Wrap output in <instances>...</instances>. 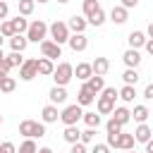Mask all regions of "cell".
I'll use <instances>...</instances> for the list:
<instances>
[{
  "instance_id": "1",
  "label": "cell",
  "mask_w": 153,
  "mask_h": 153,
  "mask_svg": "<svg viewBox=\"0 0 153 153\" xmlns=\"http://www.w3.org/2000/svg\"><path fill=\"white\" fill-rule=\"evenodd\" d=\"M19 134L24 139H41V136H45V124L36 122V120H22L19 122Z\"/></svg>"
},
{
  "instance_id": "2",
  "label": "cell",
  "mask_w": 153,
  "mask_h": 153,
  "mask_svg": "<svg viewBox=\"0 0 153 153\" xmlns=\"http://www.w3.org/2000/svg\"><path fill=\"white\" fill-rule=\"evenodd\" d=\"M53 81H55V86H67L72 79H74V65L72 62H60L55 69H53Z\"/></svg>"
},
{
  "instance_id": "3",
  "label": "cell",
  "mask_w": 153,
  "mask_h": 153,
  "mask_svg": "<svg viewBox=\"0 0 153 153\" xmlns=\"http://www.w3.org/2000/svg\"><path fill=\"white\" fill-rule=\"evenodd\" d=\"M24 36L29 38V43H41L43 38H48V24L43 19H33V22H29V29Z\"/></svg>"
},
{
  "instance_id": "4",
  "label": "cell",
  "mask_w": 153,
  "mask_h": 153,
  "mask_svg": "<svg viewBox=\"0 0 153 153\" xmlns=\"http://www.w3.org/2000/svg\"><path fill=\"white\" fill-rule=\"evenodd\" d=\"M48 33H50V38H53L57 45L67 43V41H69V36H72V31H69L67 22H57V19H55V22L48 26Z\"/></svg>"
},
{
  "instance_id": "5",
  "label": "cell",
  "mask_w": 153,
  "mask_h": 153,
  "mask_svg": "<svg viewBox=\"0 0 153 153\" xmlns=\"http://www.w3.org/2000/svg\"><path fill=\"white\" fill-rule=\"evenodd\" d=\"M81 117H84V108H81L79 103H72V105H67V108L60 112V120H62L65 127H69V124H79Z\"/></svg>"
},
{
  "instance_id": "6",
  "label": "cell",
  "mask_w": 153,
  "mask_h": 153,
  "mask_svg": "<svg viewBox=\"0 0 153 153\" xmlns=\"http://www.w3.org/2000/svg\"><path fill=\"white\" fill-rule=\"evenodd\" d=\"M38 45H41V53H43V57H50V60H57V57H62V45H57L53 38H43Z\"/></svg>"
},
{
  "instance_id": "7",
  "label": "cell",
  "mask_w": 153,
  "mask_h": 153,
  "mask_svg": "<svg viewBox=\"0 0 153 153\" xmlns=\"http://www.w3.org/2000/svg\"><path fill=\"white\" fill-rule=\"evenodd\" d=\"M19 76H22V81H31V79L38 76V69H36V60H33V57H29V60L22 62V67H19Z\"/></svg>"
},
{
  "instance_id": "8",
  "label": "cell",
  "mask_w": 153,
  "mask_h": 153,
  "mask_svg": "<svg viewBox=\"0 0 153 153\" xmlns=\"http://www.w3.org/2000/svg\"><path fill=\"white\" fill-rule=\"evenodd\" d=\"M67 45H69L74 53H84V50L88 48V38H86V33H72L69 41H67Z\"/></svg>"
},
{
  "instance_id": "9",
  "label": "cell",
  "mask_w": 153,
  "mask_h": 153,
  "mask_svg": "<svg viewBox=\"0 0 153 153\" xmlns=\"http://www.w3.org/2000/svg\"><path fill=\"white\" fill-rule=\"evenodd\" d=\"M41 120H43V124H53V122H57V120H60V110H57V105L48 103V105L41 110Z\"/></svg>"
},
{
  "instance_id": "10",
  "label": "cell",
  "mask_w": 153,
  "mask_h": 153,
  "mask_svg": "<svg viewBox=\"0 0 153 153\" xmlns=\"http://www.w3.org/2000/svg\"><path fill=\"white\" fill-rule=\"evenodd\" d=\"M122 62H124L127 67H139V65H141V53H139L136 48H127V50L122 53Z\"/></svg>"
},
{
  "instance_id": "11",
  "label": "cell",
  "mask_w": 153,
  "mask_h": 153,
  "mask_svg": "<svg viewBox=\"0 0 153 153\" xmlns=\"http://www.w3.org/2000/svg\"><path fill=\"white\" fill-rule=\"evenodd\" d=\"M96 100V93L86 86V84H81V88H79V93H76V103L81 105V108H86V105H91Z\"/></svg>"
},
{
  "instance_id": "12",
  "label": "cell",
  "mask_w": 153,
  "mask_h": 153,
  "mask_svg": "<svg viewBox=\"0 0 153 153\" xmlns=\"http://www.w3.org/2000/svg\"><path fill=\"white\" fill-rule=\"evenodd\" d=\"M127 19H129V10H127V7L115 5V7L110 10V22H112V24H124Z\"/></svg>"
},
{
  "instance_id": "13",
  "label": "cell",
  "mask_w": 153,
  "mask_h": 153,
  "mask_svg": "<svg viewBox=\"0 0 153 153\" xmlns=\"http://www.w3.org/2000/svg\"><path fill=\"white\" fill-rule=\"evenodd\" d=\"M96 98H98V100H96V110H98L100 115H110V112L115 110V100H110V98H105L103 93H98Z\"/></svg>"
},
{
  "instance_id": "14",
  "label": "cell",
  "mask_w": 153,
  "mask_h": 153,
  "mask_svg": "<svg viewBox=\"0 0 153 153\" xmlns=\"http://www.w3.org/2000/svg\"><path fill=\"white\" fill-rule=\"evenodd\" d=\"M134 143H136L134 134H124V131H120V136H117V141H115V148H120V151H131Z\"/></svg>"
},
{
  "instance_id": "15",
  "label": "cell",
  "mask_w": 153,
  "mask_h": 153,
  "mask_svg": "<svg viewBox=\"0 0 153 153\" xmlns=\"http://www.w3.org/2000/svg\"><path fill=\"white\" fill-rule=\"evenodd\" d=\"M67 26H69V31L72 33H84L86 31V26H88V22H86V17H69V22H67Z\"/></svg>"
},
{
  "instance_id": "16",
  "label": "cell",
  "mask_w": 153,
  "mask_h": 153,
  "mask_svg": "<svg viewBox=\"0 0 153 153\" xmlns=\"http://www.w3.org/2000/svg\"><path fill=\"white\" fill-rule=\"evenodd\" d=\"M84 84H86V86H88V88H91V91L98 96V93L105 88V76H100V74H91V76H88Z\"/></svg>"
},
{
  "instance_id": "17",
  "label": "cell",
  "mask_w": 153,
  "mask_h": 153,
  "mask_svg": "<svg viewBox=\"0 0 153 153\" xmlns=\"http://www.w3.org/2000/svg\"><path fill=\"white\" fill-rule=\"evenodd\" d=\"M48 98H50L53 105H62V103L67 100V88H65V86H53L50 93H48Z\"/></svg>"
},
{
  "instance_id": "18",
  "label": "cell",
  "mask_w": 153,
  "mask_h": 153,
  "mask_svg": "<svg viewBox=\"0 0 153 153\" xmlns=\"http://www.w3.org/2000/svg\"><path fill=\"white\" fill-rule=\"evenodd\" d=\"M26 45H29V38H26L24 33H14V36L10 38V48H12L14 53H24Z\"/></svg>"
},
{
  "instance_id": "19",
  "label": "cell",
  "mask_w": 153,
  "mask_h": 153,
  "mask_svg": "<svg viewBox=\"0 0 153 153\" xmlns=\"http://www.w3.org/2000/svg\"><path fill=\"white\" fill-rule=\"evenodd\" d=\"M110 115H112V120H115V122H120L122 127H124V124H127V122L131 120V110H129V108H124V105L115 108V110H112Z\"/></svg>"
},
{
  "instance_id": "20",
  "label": "cell",
  "mask_w": 153,
  "mask_h": 153,
  "mask_svg": "<svg viewBox=\"0 0 153 153\" xmlns=\"http://www.w3.org/2000/svg\"><path fill=\"white\" fill-rule=\"evenodd\" d=\"M91 69H93V74L105 76V74H108V69H110V60H108V57H96V60L91 62Z\"/></svg>"
},
{
  "instance_id": "21",
  "label": "cell",
  "mask_w": 153,
  "mask_h": 153,
  "mask_svg": "<svg viewBox=\"0 0 153 153\" xmlns=\"http://www.w3.org/2000/svg\"><path fill=\"white\" fill-rule=\"evenodd\" d=\"M36 69H38V74L50 76V74H53V69H55V65H53V60H50V57H38V60H36Z\"/></svg>"
},
{
  "instance_id": "22",
  "label": "cell",
  "mask_w": 153,
  "mask_h": 153,
  "mask_svg": "<svg viewBox=\"0 0 153 153\" xmlns=\"http://www.w3.org/2000/svg\"><path fill=\"white\" fill-rule=\"evenodd\" d=\"M127 43H129V48H143V43H146V33L143 31H131L129 36H127Z\"/></svg>"
},
{
  "instance_id": "23",
  "label": "cell",
  "mask_w": 153,
  "mask_h": 153,
  "mask_svg": "<svg viewBox=\"0 0 153 153\" xmlns=\"http://www.w3.org/2000/svg\"><path fill=\"white\" fill-rule=\"evenodd\" d=\"M91 74H93V69H91V62H79V65L74 67V76H76L79 81H86Z\"/></svg>"
},
{
  "instance_id": "24",
  "label": "cell",
  "mask_w": 153,
  "mask_h": 153,
  "mask_svg": "<svg viewBox=\"0 0 153 153\" xmlns=\"http://www.w3.org/2000/svg\"><path fill=\"white\" fill-rule=\"evenodd\" d=\"M151 134H153V131H151V127H148L146 122H141V124L134 129V139H136L139 143H146V141L151 139Z\"/></svg>"
},
{
  "instance_id": "25",
  "label": "cell",
  "mask_w": 153,
  "mask_h": 153,
  "mask_svg": "<svg viewBox=\"0 0 153 153\" xmlns=\"http://www.w3.org/2000/svg\"><path fill=\"white\" fill-rule=\"evenodd\" d=\"M84 122H86V127H93V129H98L100 127V122H103V115L96 110V112H84V117H81Z\"/></svg>"
},
{
  "instance_id": "26",
  "label": "cell",
  "mask_w": 153,
  "mask_h": 153,
  "mask_svg": "<svg viewBox=\"0 0 153 153\" xmlns=\"http://www.w3.org/2000/svg\"><path fill=\"white\" fill-rule=\"evenodd\" d=\"M79 136H81V131L76 129V124H69V127H65V131H62V139H65L67 143H76Z\"/></svg>"
},
{
  "instance_id": "27",
  "label": "cell",
  "mask_w": 153,
  "mask_h": 153,
  "mask_svg": "<svg viewBox=\"0 0 153 153\" xmlns=\"http://www.w3.org/2000/svg\"><path fill=\"white\" fill-rule=\"evenodd\" d=\"M10 22H12L14 33H26V29H29V19H26V17L17 14V17H14V19H10Z\"/></svg>"
},
{
  "instance_id": "28",
  "label": "cell",
  "mask_w": 153,
  "mask_h": 153,
  "mask_svg": "<svg viewBox=\"0 0 153 153\" xmlns=\"http://www.w3.org/2000/svg\"><path fill=\"white\" fill-rule=\"evenodd\" d=\"M148 115H151V112H148V108H146V105H134V110H131V120H134V122H139V124H141V122H146V120H148Z\"/></svg>"
},
{
  "instance_id": "29",
  "label": "cell",
  "mask_w": 153,
  "mask_h": 153,
  "mask_svg": "<svg viewBox=\"0 0 153 153\" xmlns=\"http://www.w3.org/2000/svg\"><path fill=\"white\" fill-rule=\"evenodd\" d=\"M105 17H108V14H105V10H103V7H98V10H96V12H93L86 22H88V26H103Z\"/></svg>"
},
{
  "instance_id": "30",
  "label": "cell",
  "mask_w": 153,
  "mask_h": 153,
  "mask_svg": "<svg viewBox=\"0 0 153 153\" xmlns=\"http://www.w3.org/2000/svg\"><path fill=\"white\" fill-rule=\"evenodd\" d=\"M122 81L129 84V86H136V81H139V72H136V67H127V69L122 72Z\"/></svg>"
},
{
  "instance_id": "31",
  "label": "cell",
  "mask_w": 153,
  "mask_h": 153,
  "mask_svg": "<svg viewBox=\"0 0 153 153\" xmlns=\"http://www.w3.org/2000/svg\"><path fill=\"white\" fill-rule=\"evenodd\" d=\"M120 98H122L124 103H131V100L136 98V86H129V84H124V86L120 88Z\"/></svg>"
},
{
  "instance_id": "32",
  "label": "cell",
  "mask_w": 153,
  "mask_h": 153,
  "mask_svg": "<svg viewBox=\"0 0 153 153\" xmlns=\"http://www.w3.org/2000/svg\"><path fill=\"white\" fill-rule=\"evenodd\" d=\"M14 88H17V79L7 74V76H5L2 81H0V91H2V93H12Z\"/></svg>"
},
{
  "instance_id": "33",
  "label": "cell",
  "mask_w": 153,
  "mask_h": 153,
  "mask_svg": "<svg viewBox=\"0 0 153 153\" xmlns=\"http://www.w3.org/2000/svg\"><path fill=\"white\" fill-rule=\"evenodd\" d=\"M33 7H36V0H19V14L22 17L33 14Z\"/></svg>"
},
{
  "instance_id": "34",
  "label": "cell",
  "mask_w": 153,
  "mask_h": 153,
  "mask_svg": "<svg viewBox=\"0 0 153 153\" xmlns=\"http://www.w3.org/2000/svg\"><path fill=\"white\" fill-rule=\"evenodd\" d=\"M81 7H84V17L88 19V17L100 7V2H98V0H84V2H81Z\"/></svg>"
},
{
  "instance_id": "35",
  "label": "cell",
  "mask_w": 153,
  "mask_h": 153,
  "mask_svg": "<svg viewBox=\"0 0 153 153\" xmlns=\"http://www.w3.org/2000/svg\"><path fill=\"white\" fill-rule=\"evenodd\" d=\"M38 151V146H36V141L33 139H24L22 141V146L17 148V153H36Z\"/></svg>"
},
{
  "instance_id": "36",
  "label": "cell",
  "mask_w": 153,
  "mask_h": 153,
  "mask_svg": "<svg viewBox=\"0 0 153 153\" xmlns=\"http://www.w3.org/2000/svg\"><path fill=\"white\" fill-rule=\"evenodd\" d=\"M79 141H81V143H86V146H88V143H93V141H96V129H93V127H88L86 131H81Z\"/></svg>"
},
{
  "instance_id": "37",
  "label": "cell",
  "mask_w": 153,
  "mask_h": 153,
  "mask_svg": "<svg viewBox=\"0 0 153 153\" xmlns=\"http://www.w3.org/2000/svg\"><path fill=\"white\" fill-rule=\"evenodd\" d=\"M0 33H2L5 38H12V36H14V29H12V22H10V19H2V24H0Z\"/></svg>"
},
{
  "instance_id": "38",
  "label": "cell",
  "mask_w": 153,
  "mask_h": 153,
  "mask_svg": "<svg viewBox=\"0 0 153 153\" xmlns=\"http://www.w3.org/2000/svg\"><path fill=\"white\" fill-rule=\"evenodd\" d=\"M105 131H108V134H120V131H122V124H120V122H115V120L110 117V120L105 122Z\"/></svg>"
},
{
  "instance_id": "39",
  "label": "cell",
  "mask_w": 153,
  "mask_h": 153,
  "mask_svg": "<svg viewBox=\"0 0 153 153\" xmlns=\"http://www.w3.org/2000/svg\"><path fill=\"white\" fill-rule=\"evenodd\" d=\"M7 60H10V65H12V67H22V62H24L22 53H14V50H12L10 55H7Z\"/></svg>"
},
{
  "instance_id": "40",
  "label": "cell",
  "mask_w": 153,
  "mask_h": 153,
  "mask_svg": "<svg viewBox=\"0 0 153 153\" xmlns=\"http://www.w3.org/2000/svg\"><path fill=\"white\" fill-rule=\"evenodd\" d=\"M0 153H17V146L12 141H2L0 143Z\"/></svg>"
},
{
  "instance_id": "41",
  "label": "cell",
  "mask_w": 153,
  "mask_h": 153,
  "mask_svg": "<svg viewBox=\"0 0 153 153\" xmlns=\"http://www.w3.org/2000/svg\"><path fill=\"white\" fill-rule=\"evenodd\" d=\"M7 17H10V5H7L5 0H0V22L7 19Z\"/></svg>"
},
{
  "instance_id": "42",
  "label": "cell",
  "mask_w": 153,
  "mask_h": 153,
  "mask_svg": "<svg viewBox=\"0 0 153 153\" xmlns=\"http://www.w3.org/2000/svg\"><path fill=\"white\" fill-rule=\"evenodd\" d=\"M69 153H88V151H86V143L76 141V143H72V151H69Z\"/></svg>"
},
{
  "instance_id": "43",
  "label": "cell",
  "mask_w": 153,
  "mask_h": 153,
  "mask_svg": "<svg viewBox=\"0 0 153 153\" xmlns=\"http://www.w3.org/2000/svg\"><path fill=\"white\" fill-rule=\"evenodd\" d=\"M91 153H110V146H108V143H96Z\"/></svg>"
},
{
  "instance_id": "44",
  "label": "cell",
  "mask_w": 153,
  "mask_h": 153,
  "mask_svg": "<svg viewBox=\"0 0 153 153\" xmlns=\"http://www.w3.org/2000/svg\"><path fill=\"white\" fill-rule=\"evenodd\" d=\"M0 69H2V72H7V74L12 72V65H10V60H7V55H5L2 60H0Z\"/></svg>"
},
{
  "instance_id": "45",
  "label": "cell",
  "mask_w": 153,
  "mask_h": 153,
  "mask_svg": "<svg viewBox=\"0 0 153 153\" xmlns=\"http://www.w3.org/2000/svg\"><path fill=\"white\" fill-rule=\"evenodd\" d=\"M143 98H146V100H153V84H148V86L143 88Z\"/></svg>"
},
{
  "instance_id": "46",
  "label": "cell",
  "mask_w": 153,
  "mask_h": 153,
  "mask_svg": "<svg viewBox=\"0 0 153 153\" xmlns=\"http://www.w3.org/2000/svg\"><path fill=\"white\" fill-rule=\"evenodd\" d=\"M143 48H146V53H148V55H153V38H146Z\"/></svg>"
},
{
  "instance_id": "47",
  "label": "cell",
  "mask_w": 153,
  "mask_h": 153,
  "mask_svg": "<svg viewBox=\"0 0 153 153\" xmlns=\"http://www.w3.org/2000/svg\"><path fill=\"white\" fill-rule=\"evenodd\" d=\"M136 5H139V0H122V7H127V10H131Z\"/></svg>"
},
{
  "instance_id": "48",
  "label": "cell",
  "mask_w": 153,
  "mask_h": 153,
  "mask_svg": "<svg viewBox=\"0 0 153 153\" xmlns=\"http://www.w3.org/2000/svg\"><path fill=\"white\" fill-rule=\"evenodd\" d=\"M143 153H153V139L146 141V151H143Z\"/></svg>"
},
{
  "instance_id": "49",
  "label": "cell",
  "mask_w": 153,
  "mask_h": 153,
  "mask_svg": "<svg viewBox=\"0 0 153 153\" xmlns=\"http://www.w3.org/2000/svg\"><path fill=\"white\" fill-rule=\"evenodd\" d=\"M146 36H148V38H153V22L148 24V29H146Z\"/></svg>"
},
{
  "instance_id": "50",
  "label": "cell",
  "mask_w": 153,
  "mask_h": 153,
  "mask_svg": "<svg viewBox=\"0 0 153 153\" xmlns=\"http://www.w3.org/2000/svg\"><path fill=\"white\" fill-rule=\"evenodd\" d=\"M36 153H53V148H48V146H43V148H38Z\"/></svg>"
},
{
  "instance_id": "51",
  "label": "cell",
  "mask_w": 153,
  "mask_h": 153,
  "mask_svg": "<svg viewBox=\"0 0 153 153\" xmlns=\"http://www.w3.org/2000/svg\"><path fill=\"white\" fill-rule=\"evenodd\" d=\"M5 76H7V72H2V69H0V81H2Z\"/></svg>"
},
{
  "instance_id": "52",
  "label": "cell",
  "mask_w": 153,
  "mask_h": 153,
  "mask_svg": "<svg viewBox=\"0 0 153 153\" xmlns=\"http://www.w3.org/2000/svg\"><path fill=\"white\" fill-rule=\"evenodd\" d=\"M2 41H5V36H2V33H0V48H2Z\"/></svg>"
},
{
  "instance_id": "53",
  "label": "cell",
  "mask_w": 153,
  "mask_h": 153,
  "mask_svg": "<svg viewBox=\"0 0 153 153\" xmlns=\"http://www.w3.org/2000/svg\"><path fill=\"white\" fill-rule=\"evenodd\" d=\"M57 2H60V5H67V2H69V0H57Z\"/></svg>"
},
{
  "instance_id": "54",
  "label": "cell",
  "mask_w": 153,
  "mask_h": 153,
  "mask_svg": "<svg viewBox=\"0 0 153 153\" xmlns=\"http://www.w3.org/2000/svg\"><path fill=\"white\" fill-rule=\"evenodd\" d=\"M2 57H5V53H2V48H0V60H2Z\"/></svg>"
},
{
  "instance_id": "55",
  "label": "cell",
  "mask_w": 153,
  "mask_h": 153,
  "mask_svg": "<svg viewBox=\"0 0 153 153\" xmlns=\"http://www.w3.org/2000/svg\"><path fill=\"white\" fill-rule=\"evenodd\" d=\"M127 153H136V151H134V148H131V151H127Z\"/></svg>"
},
{
  "instance_id": "56",
  "label": "cell",
  "mask_w": 153,
  "mask_h": 153,
  "mask_svg": "<svg viewBox=\"0 0 153 153\" xmlns=\"http://www.w3.org/2000/svg\"><path fill=\"white\" fill-rule=\"evenodd\" d=\"M0 124H2V115H0Z\"/></svg>"
},
{
  "instance_id": "57",
  "label": "cell",
  "mask_w": 153,
  "mask_h": 153,
  "mask_svg": "<svg viewBox=\"0 0 153 153\" xmlns=\"http://www.w3.org/2000/svg\"><path fill=\"white\" fill-rule=\"evenodd\" d=\"M38 2H48V0H38Z\"/></svg>"
}]
</instances>
